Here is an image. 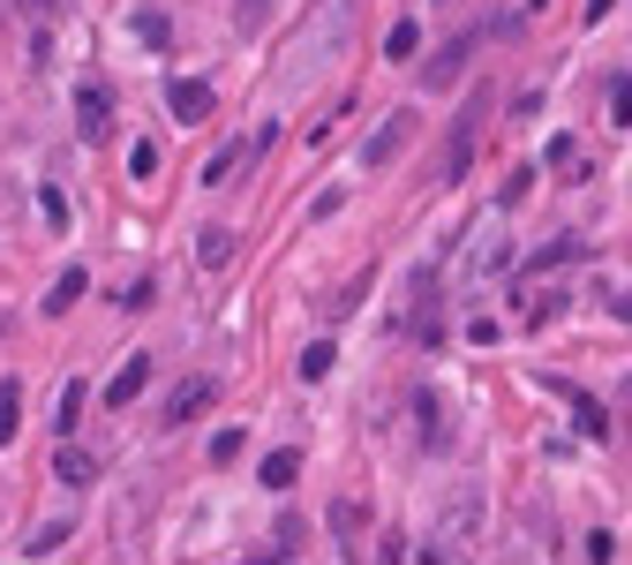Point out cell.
<instances>
[{
  "instance_id": "6da1fadb",
  "label": "cell",
  "mask_w": 632,
  "mask_h": 565,
  "mask_svg": "<svg viewBox=\"0 0 632 565\" xmlns=\"http://www.w3.org/2000/svg\"><path fill=\"white\" fill-rule=\"evenodd\" d=\"M482 121H490V98H467L452 136H444V159H437V181H467L474 167V143H482Z\"/></svg>"
},
{
  "instance_id": "7a4b0ae2",
  "label": "cell",
  "mask_w": 632,
  "mask_h": 565,
  "mask_svg": "<svg viewBox=\"0 0 632 565\" xmlns=\"http://www.w3.org/2000/svg\"><path fill=\"white\" fill-rule=\"evenodd\" d=\"M415 129H421V114H415V106H399V114H392V121L362 143V167H369V174H384V167H392V159L415 143Z\"/></svg>"
},
{
  "instance_id": "3957f363",
  "label": "cell",
  "mask_w": 632,
  "mask_h": 565,
  "mask_svg": "<svg viewBox=\"0 0 632 565\" xmlns=\"http://www.w3.org/2000/svg\"><path fill=\"white\" fill-rule=\"evenodd\" d=\"M76 129H84V143H106V136H114V98H106V84L76 90Z\"/></svg>"
},
{
  "instance_id": "277c9868",
  "label": "cell",
  "mask_w": 632,
  "mask_h": 565,
  "mask_svg": "<svg viewBox=\"0 0 632 565\" xmlns=\"http://www.w3.org/2000/svg\"><path fill=\"white\" fill-rule=\"evenodd\" d=\"M474 45H482V31H460V39H452L444 53H437V61H429V68H421V90L460 84V68H467V53H474Z\"/></svg>"
},
{
  "instance_id": "5b68a950",
  "label": "cell",
  "mask_w": 632,
  "mask_h": 565,
  "mask_svg": "<svg viewBox=\"0 0 632 565\" xmlns=\"http://www.w3.org/2000/svg\"><path fill=\"white\" fill-rule=\"evenodd\" d=\"M143 385H151V354H128L121 370H114V385H106V407H128Z\"/></svg>"
},
{
  "instance_id": "8992f818",
  "label": "cell",
  "mask_w": 632,
  "mask_h": 565,
  "mask_svg": "<svg viewBox=\"0 0 632 565\" xmlns=\"http://www.w3.org/2000/svg\"><path fill=\"white\" fill-rule=\"evenodd\" d=\"M167 106H173V121L189 129V121H211V106H218V98H211V84H173Z\"/></svg>"
},
{
  "instance_id": "52a82bcc",
  "label": "cell",
  "mask_w": 632,
  "mask_h": 565,
  "mask_svg": "<svg viewBox=\"0 0 632 565\" xmlns=\"http://www.w3.org/2000/svg\"><path fill=\"white\" fill-rule=\"evenodd\" d=\"M362 527H369V505H362V498H339V505H332V535L354 551V543H362Z\"/></svg>"
},
{
  "instance_id": "ba28073f",
  "label": "cell",
  "mask_w": 632,
  "mask_h": 565,
  "mask_svg": "<svg viewBox=\"0 0 632 565\" xmlns=\"http://www.w3.org/2000/svg\"><path fill=\"white\" fill-rule=\"evenodd\" d=\"M84 287H90V271H84V264H68V271L53 279V295H45V317H61L68 302H84Z\"/></svg>"
},
{
  "instance_id": "9c48e42d",
  "label": "cell",
  "mask_w": 632,
  "mask_h": 565,
  "mask_svg": "<svg viewBox=\"0 0 632 565\" xmlns=\"http://www.w3.org/2000/svg\"><path fill=\"white\" fill-rule=\"evenodd\" d=\"M234 242H242L234 226H204V242H196V257H204L211 271H226V264H234Z\"/></svg>"
},
{
  "instance_id": "30bf717a",
  "label": "cell",
  "mask_w": 632,
  "mask_h": 565,
  "mask_svg": "<svg viewBox=\"0 0 632 565\" xmlns=\"http://www.w3.org/2000/svg\"><path fill=\"white\" fill-rule=\"evenodd\" d=\"M53 476L61 482H98V460H90L84 445H61V452H53Z\"/></svg>"
},
{
  "instance_id": "8fae6325",
  "label": "cell",
  "mask_w": 632,
  "mask_h": 565,
  "mask_svg": "<svg viewBox=\"0 0 632 565\" xmlns=\"http://www.w3.org/2000/svg\"><path fill=\"white\" fill-rule=\"evenodd\" d=\"M84 399H90V392L76 385V377H68V385H61V399H53V430H61V437L76 430V415H84Z\"/></svg>"
},
{
  "instance_id": "7c38bea8",
  "label": "cell",
  "mask_w": 632,
  "mask_h": 565,
  "mask_svg": "<svg viewBox=\"0 0 632 565\" xmlns=\"http://www.w3.org/2000/svg\"><path fill=\"white\" fill-rule=\"evenodd\" d=\"M204 407H211V385H181L167 399V423H189V415H204Z\"/></svg>"
},
{
  "instance_id": "4fadbf2b",
  "label": "cell",
  "mask_w": 632,
  "mask_h": 565,
  "mask_svg": "<svg viewBox=\"0 0 632 565\" xmlns=\"http://www.w3.org/2000/svg\"><path fill=\"white\" fill-rule=\"evenodd\" d=\"M242 167H249V143H226V151H218V159L204 167V181L218 189V181H234V174H242Z\"/></svg>"
},
{
  "instance_id": "5bb4252c",
  "label": "cell",
  "mask_w": 632,
  "mask_h": 565,
  "mask_svg": "<svg viewBox=\"0 0 632 565\" xmlns=\"http://www.w3.org/2000/svg\"><path fill=\"white\" fill-rule=\"evenodd\" d=\"M332 362H339V354H332V340H317V348H301V362H294V370H301V385H317V377H332Z\"/></svg>"
},
{
  "instance_id": "9a60e30c",
  "label": "cell",
  "mask_w": 632,
  "mask_h": 565,
  "mask_svg": "<svg viewBox=\"0 0 632 565\" xmlns=\"http://www.w3.org/2000/svg\"><path fill=\"white\" fill-rule=\"evenodd\" d=\"M294 476H301V452H271L264 460V490H294Z\"/></svg>"
},
{
  "instance_id": "2e32d148",
  "label": "cell",
  "mask_w": 632,
  "mask_h": 565,
  "mask_svg": "<svg viewBox=\"0 0 632 565\" xmlns=\"http://www.w3.org/2000/svg\"><path fill=\"white\" fill-rule=\"evenodd\" d=\"M415 423H421V445H444V423H437V399L415 392Z\"/></svg>"
},
{
  "instance_id": "e0dca14e",
  "label": "cell",
  "mask_w": 632,
  "mask_h": 565,
  "mask_svg": "<svg viewBox=\"0 0 632 565\" xmlns=\"http://www.w3.org/2000/svg\"><path fill=\"white\" fill-rule=\"evenodd\" d=\"M572 415H580V430L588 437H610V423H602V407H594L588 392H572Z\"/></svg>"
},
{
  "instance_id": "ac0fdd59",
  "label": "cell",
  "mask_w": 632,
  "mask_h": 565,
  "mask_svg": "<svg viewBox=\"0 0 632 565\" xmlns=\"http://www.w3.org/2000/svg\"><path fill=\"white\" fill-rule=\"evenodd\" d=\"M128 174H136V181H151V174H159V143H151V136H143V143L128 151Z\"/></svg>"
},
{
  "instance_id": "d6986e66",
  "label": "cell",
  "mask_w": 632,
  "mask_h": 565,
  "mask_svg": "<svg viewBox=\"0 0 632 565\" xmlns=\"http://www.w3.org/2000/svg\"><path fill=\"white\" fill-rule=\"evenodd\" d=\"M415 45H421V31H415V23H392V39H384V53H392V61H407Z\"/></svg>"
},
{
  "instance_id": "ffe728a7",
  "label": "cell",
  "mask_w": 632,
  "mask_h": 565,
  "mask_svg": "<svg viewBox=\"0 0 632 565\" xmlns=\"http://www.w3.org/2000/svg\"><path fill=\"white\" fill-rule=\"evenodd\" d=\"M61 543H68V527H39V535H31V543H23V551H31V558H53V551H61Z\"/></svg>"
},
{
  "instance_id": "44dd1931",
  "label": "cell",
  "mask_w": 632,
  "mask_h": 565,
  "mask_svg": "<svg viewBox=\"0 0 632 565\" xmlns=\"http://www.w3.org/2000/svg\"><path fill=\"white\" fill-rule=\"evenodd\" d=\"M15 415H23V399H15V385H0V445L15 437Z\"/></svg>"
},
{
  "instance_id": "7402d4cb",
  "label": "cell",
  "mask_w": 632,
  "mask_h": 565,
  "mask_svg": "<svg viewBox=\"0 0 632 565\" xmlns=\"http://www.w3.org/2000/svg\"><path fill=\"white\" fill-rule=\"evenodd\" d=\"M234 452H242V430H218V437H211V460H218V468H226Z\"/></svg>"
},
{
  "instance_id": "603a6c76",
  "label": "cell",
  "mask_w": 632,
  "mask_h": 565,
  "mask_svg": "<svg viewBox=\"0 0 632 565\" xmlns=\"http://www.w3.org/2000/svg\"><path fill=\"white\" fill-rule=\"evenodd\" d=\"M610 114H618V121H632V76H618V90H610Z\"/></svg>"
},
{
  "instance_id": "cb8c5ba5",
  "label": "cell",
  "mask_w": 632,
  "mask_h": 565,
  "mask_svg": "<svg viewBox=\"0 0 632 565\" xmlns=\"http://www.w3.org/2000/svg\"><path fill=\"white\" fill-rule=\"evenodd\" d=\"M264 15H271V0H242V31H256Z\"/></svg>"
},
{
  "instance_id": "d4e9b609",
  "label": "cell",
  "mask_w": 632,
  "mask_h": 565,
  "mask_svg": "<svg viewBox=\"0 0 632 565\" xmlns=\"http://www.w3.org/2000/svg\"><path fill=\"white\" fill-rule=\"evenodd\" d=\"M23 15H39L45 23V15H61V0H23Z\"/></svg>"
},
{
  "instance_id": "484cf974",
  "label": "cell",
  "mask_w": 632,
  "mask_h": 565,
  "mask_svg": "<svg viewBox=\"0 0 632 565\" xmlns=\"http://www.w3.org/2000/svg\"><path fill=\"white\" fill-rule=\"evenodd\" d=\"M610 317H618V324H632V295H610Z\"/></svg>"
},
{
  "instance_id": "4316f807",
  "label": "cell",
  "mask_w": 632,
  "mask_h": 565,
  "mask_svg": "<svg viewBox=\"0 0 632 565\" xmlns=\"http://www.w3.org/2000/svg\"><path fill=\"white\" fill-rule=\"evenodd\" d=\"M610 8H618V0H588V23H602V15H610Z\"/></svg>"
}]
</instances>
